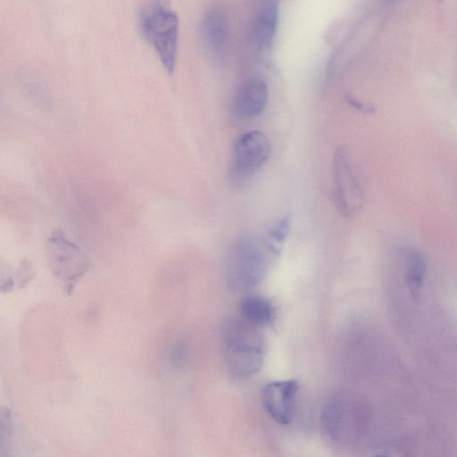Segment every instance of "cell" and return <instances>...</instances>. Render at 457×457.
Returning <instances> with one entry per match:
<instances>
[{
  "mask_svg": "<svg viewBox=\"0 0 457 457\" xmlns=\"http://www.w3.org/2000/svg\"><path fill=\"white\" fill-rule=\"evenodd\" d=\"M185 355V346L184 345H178L172 351L171 354V363L179 365L183 361Z\"/></svg>",
  "mask_w": 457,
  "mask_h": 457,
  "instance_id": "9a60e30c",
  "label": "cell"
},
{
  "mask_svg": "<svg viewBox=\"0 0 457 457\" xmlns=\"http://www.w3.org/2000/svg\"><path fill=\"white\" fill-rule=\"evenodd\" d=\"M347 102L349 103L350 105H352L354 109L361 112H364V113H371L374 112V108L368 104H365V103H362L353 97H348L347 98Z\"/></svg>",
  "mask_w": 457,
  "mask_h": 457,
  "instance_id": "5bb4252c",
  "label": "cell"
},
{
  "mask_svg": "<svg viewBox=\"0 0 457 457\" xmlns=\"http://www.w3.org/2000/svg\"><path fill=\"white\" fill-rule=\"evenodd\" d=\"M278 6L273 1L267 2L256 17L251 34L253 46L258 50L270 47L276 32Z\"/></svg>",
  "mask_w": 457,
  "mask_h": 457,
  "instance_id": "30bf717a",
  "label": "cell"
},
{
  "mask_svg": "<svg viewBox=\"0 0 457 457\" xmlns=\"http://www.w3.org/2000/svg\"><path fill=\"white\" fill-rule=\"evenodd\" d=\"M138 29L163 68L172 73L178 55L179 22L168 2L150 0L145 3L138 14Z\"/></svg>",
  "mask_w": 457,
  "mask_h": 457,
  "instance_id": "7a4b0ae2",
  "label": "cell"
},
{
  "mask_svg": "<svg viewBox=\"0 0 457 457\" xmlns=\"http://www.w3.org/2000/svg\"><path fill=\"white\" fill-rule=\"evenodd\" d=\"M221 337L226 365L233 376L246 378L261 370L265 341L259 327L242 317L230 318L224 322Z\"/></svg>",
  "mask_w": 457,
  "mask_h": 457,
  "instance_id": "6da1fadb",
  "label": "cell"
},
{
  "mask_svg": "<svg viewBox=\"0 0 457 457\" xmlns=\"http://www.w3.org/2000/svg\"><path fill=\"white\" fill-rule=\"evenodd\" d=\"M240 317L257 327L273 322L275 309L270 300L259 295L245 297L239 305Z\"/></svg>",
  "mask_w": 457,
  "mask_h": 457,
  "instance_id": "7c38bea8",
  "label": "cell"
},
{
  "mask_svg": "<svg viewBox=\"0 0 457 457\" xmlns=\"http://www.w3.org/2000/svg\"><path fill=\"white\" fill-rule=\"evenodd\" d=\"M299 385L296 380H276L266 384L262 391V403L266 412L281 425L295 418Z\"/></svg>",
  "mask_w": 457,
  "mask_h": 457,
  "instance_id": "52a82bcc",
  "label": "cell"
},
{
  "mask_svg": "<svg viewBox=\"0 0 457 457\" xmlns=\"http://www.w3.org/2000/svg\"><path fill=\"white\" fill-rule=\"evenodd\" d=\"M228 26L224 15L218 9L208 10L201 22V36L206 49L212 55H219L226 43Z\"/></svg>",
  "mask_w": 457,
  "mask_h": 457,
  "instance_id": "9c48e42d",
  "label": "cell"
},
{
  "mask_svg": "<svg viewBox=\"0 0 457 457\" xmlns=\"http://www.w3.org/2000/svg\"><path fill=\"white\" fill-rule=\"evenodd\" d=\"M289 229L290 218L288 215L282 217L270 228L267 233L266 246L272 253L278 254L280 253Z\"/></svg>",
  "mask_w": 457,
  "mask_h": 457,
  "instance_id": "4fadbf2b",
  "label": "cell"
},
{
  "mask_svg": "<svg viewBox=\"0 0 457 457\" xmlns=\"http://www.w3.org/2000/svg\"><path fill=\"white\" fill-rule=\"evenodd\" d=\"M266 269L265 254L256 239L241 237L231 243L225 261V277L231 289H253L263 279Z\"/></svg>",
  "mask_w": 457,
  "mask_h": 457,
  "instance_id": "3957f363",
  "label": "cell"
},
{
  "mask_svg": "<svg viewBox=\"0 0 457 457\" xmlns=\"http://www.w3.org/2000/svg\"><path fill=\"white\" fill-rule=\"evenodd\" d=\"M268 102V87L260 78L247 79L237 92L234 109L243 119H253L261 115Z\"/></svg>",
  "mask_w": 457,
  "mask_h": 457,
  "instance_id": "ba28073f",
  "label": "cell"
},
{
  "mask_svg": "<svg viewBox=\"0 0 457 457\" xmlns=\"http://www.w3.org/2000/svg\"><path fill=\"white\" fill-rule=\"evenodd\" d=\"M46 255L54 276L68 293L89 266L86 253L60 228L53 230L46 238Z\"/></svg>",
  "mask_w": 457,
  "mask_h": 457,
  "instance_id": "277c9868",
  "label": "cell"
},
{
  "mask_svg": "<svg viewBox=\"0 0 457 457\" xmlns=\"http://www.w3.org/2000/svg\"><path fill=\"white\" fill-rule=\"evenodd\" d=\"M334 195L337 211L344 217L357 212L363 204V193L342 147L334 154Z\"/></svg>",
  "mask_w": 457,
  "mask_h": 457,
  "instance_id": "8992f818",
  "label": "cell"
},
{
  "mask_svg": "<svg viewBox=\"0 0 457 457\" xmlns=\"http://www.w3.org/2000/svg\"><path fill=\"white\" fill-rule=\"evenodd\" d=\"M271 153L269 137L261 131L251 130L237 140L232 161V174L245 179L257 173L267 162Z\"/></svg>",
  "mask_w": 457,
  "mask_h": 457,
  "instance_id": "5b68a950",
  "label": "cell"
},
{
  "mask_svg": "<svg viewBox=\"0 0 457 457\" xmlns=\"http://www.w3.org/2000/svg\"><path fill=\"white\" fill-rule=\"evenodd\" d=\"M400 254L403 260L406 284L411 293L415 295L424 283L427 270L426 259L414 246L401 247Z\"/></svg>",
  "mask_w": 457,
  "mask_h": 457,
  "instance_id": "8fae6325",
  "label": "cell"
}]
</instances>
